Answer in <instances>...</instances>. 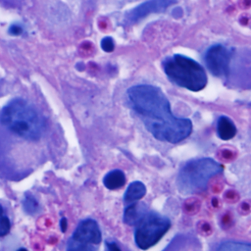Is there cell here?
I'll return each mask as SVG.
<instances>
[{
    "label": "cell",
    "mask_w": 251,
    "mask_h": 251,
    "mask_svg": "<svg viewBox=\"0 0 251 251\" xmlns=\"http://www.w3.org/2000/svg\"><path fill=\"white\" fill-rule=\"evenodd\" d=\"M103 183L108 189H119L125 185L126 176L121 170H113L104 176Z\"/></svg>",
    "instance_id": "7c38bea8"
},
{
    "label": "cell",
    "mask_w": 251,
    "mask_h": 251,
    "mask_svg": "<svg viewBox=\"0 0 251 251\" xmlns=\"http://www.w3.org/2000/svg\"><path fill=\"white\" fill-rule=\"evenodd\" d=\"M23 206L25 211L29 214L36 213L38 210V203L32 196H25L23 202Z\"/></svg>",
    "instance_id": "9a60e30c"
},
{
    "label": "cell",
    "mask_w": 251,
    "mask_h": 251,
    "mask_svg": "<svg viewBox=\"0 0 251 251\" xmlns=\"http://www.w3.org/2000/svg\"><path fill=\"white\" fill-rule=\"evenodd\" d=\"M11 33H13V34H20L21 33V27H19L18 25H13L12 27H11Z\"/></svg>",
    "instance_id": "ffe728a7"
},
{
    "label": "cell",
    "mask_w": 251,
    "mask_h": 251,
    "mask_svg": "<svg viewBox=\"0 0 251 251\" xmlns=\"http://www.w3.org/2000/svg\"><path fill=\"white\" fill-rule=\"evenodd\" d=\"M147 213V208L144 204L130 203L125 209L124 222L128 226H137Z\"/></svg>",
    "instance_id": "9c48e42d"
},
{
    "label": "cell",
    "mask_w": 251,
    "mask_h": 251,
    "mask_svg": "<svg viewBox=\"0 0 251 251\" xmlns=\"http://www.w3.org/2000/svg\"><path fill=\"white\" fill-rule=\"evenodd\" d=\"M217 132L221 139L229 140L236 134V127L228 117L222 116L217 123Z\"/></svg>",
    "instance_id": "30bf717a"
},
{
    "label": "cell",
    "mask_w": 251,
    "mask_h": 251,
    "mask_svg": "<svg viewBox=\"0 0 251 251\" xmlns=\"http://www.w3.org/2000/svg\"><path fill=\"white\" fill-rule=\"evenodd\" d=\"M0 121L11 132L26 140L39 139L44 130V122L39 113L22 98H15L3 107Z\"/></svg>",
    "instance_id": "7a4b0ae2"
},
{
    "label": "cell",
    "mask_w": 251,
    "mask_h": 251,
    "mask_svg": "<svg viewBox=\"0 0 251 251\" xmlns=\"http://www.w3.org/2000/svg\"><path fill=\"white\" fill-rule=\"evenodd\" d=\"M101 48L106 52H112L115 48V43L112 37H105L101 40Z\"/></svg>",
    "instance_id": "e0dca14e"
},
{
    "label": "cell",
    "mask_w": 251,
    "mask_h": 251,
    "mask_svg": "<svg viewBox=\"0 0 251 251\" xmlns=\"http://www.w3.org/2000/svg\"><path fill=\"white\" fill-rule=\"evenodd\" d=\"M171 222L167 217L157 213H147L137 225L134 240L136 245L146 250L155 245L169 230Z\"/></svg>",
    "instance_id": "5b68a950"
},
{
    "label": "cell",
    "mask_w": 251,
    "mask_h": 251,
    "mask_svg": "<svg viewBox=\"0 0 251 251\" xmlns=\"http://www.w3.org/2000/svg\"><path fill=\"white\" fill-rule=\"evenodd\" d=\"M146 194V186L141 181L131 182L124 195V200L126 203L130 204L140 200Z\"/></svg>",
    "instance_id": "8fae6325"
},
{
    "label": "cell",
    "mask_w": 251,
    "mask_h": 251,
    "mask_svg": "<svg viewBox=\"0 0 251 251\" xmlns=\"http://www.w3.org/2000/svg\"><path fill=\"white\" fill-rule=\"evenodd\" d=\"M17 251H27L26 249H25V248H21V249H18Z\"/></svg>",
    "instance_id": "44dd1931"
},
{
    "label": "cell",
    "mask_w": 251,
    "mask_h": 251,
    "mask_svg": "<svg viewBox=\"0 0 251 251\" xmlns=\"http://www.w3.org/2000/svg\"><path fill=\"white\" fill-rule=\"evenodd\" d=\"M163 70L172 82L188 90L199 91L207 84L204 68L184 55L175 54L167 57L163 61Z\"/></svg>",
    "instance_id": "3957f363"
},
{
    "label": "cell",
    "mask_w": 251,
    "mask_h": 251,
    "mask_svg": "<svg viewBox=\"0 0 251 251\" xmlns=\"http://www.w3.org/2000/svg\"><path fill=\"white\" fill-rule=\"evenodd\" d=\"M217 251H251V245L243 242L226 241L222 243Z\"/></svg>",
    "instance_id": "4fadbf2b"
},
{
    "label": "cell",
    "mask_w": 251,
    "mask_h": 251,
    "mask_svg": "<svg viewBox=\"0 0 251 251\" xmlns=\"http://www.w3.org/2000/svg\"><path fill=\"white\" fill-rule=\"evenodd\" d=\"M11 228V222L5 213L4 208L0 204V237L9 233Z\"/></svg>",
    "instance_id": "5bb4252c"
},
{
    "label": "cell",
    "mask_w": 251,
    "mask_h": 251,
    "mask_svg": "<svg viewBox=\"0 0 251 251\" xmlns=\"http://www.w3.org/2000/svg\"><path fill=\"white\" fill-rule=\"evenodd\" d=\"M126 94L130 107L156 139L177 143L190 135L191 121L172 113L170 102L159 87L137 84L129 87Z\"/></svg>",
    "instance_id": "6da1fadb"
},
{
    "label": "cell",
    "mask_w": 251,
    "mask_h": 251,
    "mask_svg": "<svg viewBox=\"0 0 251 251\" xmlns=\"http://www.w3.org/2000/svg\"><path fill=\"white\" fill-rule=\"evenodd\" d=\"M223 170L221 164L211 158H198L187 162L179 171L176 183L183 194L203 191L209 180Z\"/></svg>",
    "instance_id": "277c9868"
},
{
    "label": "cell",
    "mask_w": 251,
    "mask_h": 251,
    "mask_svg": "<svg viewBox=\"0 0 251 251\" xmlns=\"http://www.w3.org/2000/svg\"><path fill=\"white\" fill-rule=\"evenodd\" d=\"M67 251H95V250L92 248V245L78 243L71 239L69 242Z\"/></svg>",
    "instance_id": "2e32d148"
},
{
    "label": "cell",
    "mask_w": 251,
    "mask_h": 251,
    "mask_svg": "<svg viewBox=\"0 0 251 251\" xmlns=\"http://www.w3.org/2000/svg\"><path fill=\"white\" fill-rule=\"evenodd\" d=\"M176 2V0H148L131 9L126 15V21L128 24L137 23L150 14L165 11L168 7Z\"/></svg>",
    "instance_id": "ba28073f"
},
{
    "label": "cell",
    "mask_w": 251,
    "mask_h": 251,
    "mask_svg": "<svg viewBox=\"0 0 251 251\" xmlns=\"http://www.w3.org/2000/svg\"><path fill=\"white\" fill-rule=\"evenodd\" d=\"M231 51L224 45L211 46L205 54V63L208 70L218 77H226L229 72Z\"/></svg>",
    "instance_id": "8992f818"
},
{
    "label": "cell",
    "mask_w": 251,
    "mask_h": 251,
    "mask_svg": "<svg viewBox=\"0 0 251 251\" xmlns=\"http://www.w3.org/2000/svg\"><path fill=\"white\" fill-rule=\"evenodd\" d=\"M60 226H61V229L62 231H66L67 229V220L65 218L61 219V222H60Z\"/></svg>",
    "instance_id": "d6986e66"
},
{
    "label": "cell",
    "mask_w": 251,
    "mask_h": 251,
    "mask_svg": "<svg viewBox=\"0 0 251 251\" xmlns=\"http://www.w3.org/2000/svg\"><path fill=\"white\" fill-rule=\"evenodd\" d=\"M106 248H107V251H121V249L115 242H107Z\"/></svg>",
    "instance_id": "ac0fdd59"
},
{
    "label": "cell",
    "mask_w": 251,
    "mask_h": 251,
    "mask_svg": "<svg viewBox=\"0 0 251 251\" xmlns=\"http://www.w3.org/2000/svg\"><path fill=\"white\" fill-rule=\"evenodd\" d=\"M71 239L78 243L98 245L102 240L100 227L94 220L85 219L78 224Z\"/></svg>",
    "instance_id": "52a82bcc"
}]
</instances>
